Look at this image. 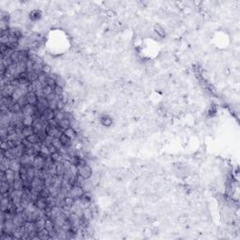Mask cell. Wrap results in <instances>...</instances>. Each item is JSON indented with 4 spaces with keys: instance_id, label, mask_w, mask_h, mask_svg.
I'll list each match as a JSON object with an SVG mask.
<instances>
[{
    "instance_id": "6da1fadb",
    "label": "cell",
    "mask_w": 240,
    "mask_h": 240,
    "mask_svg": "<svg viewBox=\"0 0 240 240\" xmlns=\"http://www.w3.org/2000/svg\"><path fill=\"white\" fill-rule=\"evenodd\" d=\"M10 199H12V204L15 206H19L21 205V201L24 196V190H12L9 192Z\"/></svg>"
},
{
    "instance_id": "7a4b0ae2",
    "label": "cell",
    "mask_w": 240,
    "mask_h": 240,
    "mask_svg": "<svg viewBox=\"0 0 240 240\" xmlns=\"http://www.w3.org/2000/svg\"><path fill=\"white\" fill-rule=\"evenodd\" d=\"M84 190H83V188L80 185H73L71 190H68V196H71L72 197L73 199H80L81 197L84 195Z\"/></svg>"
},
{
    "instance_id": "3957f363",
    "label": "cell",
    "mask_w": 240,
    "mask_h": 240,
    "mask_svg": "<svg viewBox=\"0 0 240 240\" xmlns=\"http://www.w3.org/2000/svg\"><path fill=\"white\" fill-rule=\"evenodd\" d=\"M17 228L14 224V222L12 221H5L3 223H1V234H12L14 232L15 229Z\"/></svg>"
},
{
    "instance_id": "277c9868",
    "label": "cell",
    "mask_w": 240,
    "mask_h": 240,
    "mask_svg": "<svg viewBox=\"0 0 240 240\" xmlns=\"http://www.w3.org/2000/svg\"><path fill=\"white\" fill-rule=\"evenodd\" d=\"M78 168H79L78 174L81 175L84 179H89L92 177L93 172H92V168L90 167V165L86 164V165H84V166H79Z\"/></svg>"
},
{
    "instance_id": "5b68a950",
    "label": "cell",
    "mask_w": 240,
    "mask_h": 240,
    "mask_svg": "<svg viewBox=\"0 0 240 240\" xmlns=\"http://www.w3.org/2000/svg\"><path fill=\"white\" fill-rule=\"evenodd\" d=\"M24 227H25V233L30 236V239L34 236H36L37 233H38V231H37V228H36V222L35 221H26L25 223Z\"/></svg>"
},
{
    "instance_id": "8992f818",
    "label": "cell",
    "mask_w": 240,
    "mask_h": 240,
    "mask_svg": "<svg viewBox=\"0 0 240 240\" xmlns=\"http://www.w3.org/2000/svg\"><path fill=\"white\" fill-rule=\"evenodd\" d=\"M63 133H64V131L58 127H55V128L48 127L47 128V134L50 135L51 137H53L54 139H55V138H58V139H60V137L63 135Z\"/></svg>"
},
{
    "instance_id": "52a82bcc",
    "label": "cell",
    "mask_w": 240,
    "mask_h": 240,
    "mask_svg": "<svg viewBox=\"0 0 240 240\" xmlns=\"http://www.w3.org/2000/svg\"><path fill=\"white\" fill-rule=\"evenodd\" d=\"M12 221L14 222V224L17 227L24 226L25 223L26 222L25 217L24 215V212H19V213H15V215L13 216Z\"/></svg>"
},
{
    "instance_id": "ba28073f",
    "label": "cell",
    "mask_w": 240,
    "mask_h": 240,
    "mask_svg": "<svg viewBox=\"0 0 240 240\" xmlns=\"http://www.w3.org/2000/svg\"><path fill=\"white\" fill-rule=\"evenodd\" d=\"M44 159H45V157L40 155V154H37L34 158V161L32 166L37 170H42L44 168Z\"/></svg>"
},
{
    "instance_id": "9c48e42d",
    "label": "cell",
    "mask_w": 240,
    "mask_h": 240,
    "mask_svg": "<svg viewBox=\"0 0 240 240\" xmlns=\"http://www.w3.org/2000/svg\"><path fill=\"white\" fill-rule=\"evenodd\" d=\"M79 200V203H80V205H81L83 208H86V207H89L92 204V201H91V196L88 192H84V195L81 197Z\"/></svg>"
},
{
    "instance_id": "30bf717a",
    "label": "cell",
    "mask_w": 240,
    "mask_h": 240,
    "mask_svg": "<svg viewBox=\"0 0 240 240\" xmlns=\"http://www.w3.org/2000/svg\"><path fill=\"white\" fill-rule=\"evenodd\" d=\"M22 113L25 116H26V115L34 116L35 114L37 113V108L35 105H31V104L27 103L22 107Z\"/></svg>"
},
{
    "instance_id": "8fae6325",
    "label": "cell",
    "mask_w": 240,
    "mask_h": 240,
    "mask_svg": "<svg viewBox=\"0 0 240 240\" xmlns=\"http://www.w3.org/2000/svg\"><path fill=\"white\" fill-rule=\"evenodd\" d=\"M40 120L42 121H49L53 118H55V111L50 108L45 109L40 115Z\"/></svg>"
},
{
    "instance_id": "7c38bea8",
    "label": "cell",
    "mask_w": 240,
    "mask_h": 240,
    "mask_svg": "<svg viewBox=\"0 0 240 240\" xmlns=\"http://www.w3.org/2000/svg\"><path fill=\"white\" fill-rule=\"evenodd\" d=\"M12 151L13 153L15 159H20L25 154V147L23 143H21L19 146H16L14 148H12Z\"/></svg>"
},
{
    "instance_id": "4fadbf2b",
    "label": "cell",
    "mask_w": 240,
    "mask_h": 240,
    "mask_svg": "<svg viewBox=\"0 0 240 240\" xmlns=\"http://www.w3.org/2000/svg\"><path fill=\"white\" fill-rule=\"evenodd\" d=\"M15 88L12 84H8L6 86L1 87V97L2 98H10L14 92Z\"/></svg>"
},
{
    "instance_id": "5bb4252c",
    "label": "cell",
    "mask_w": 240,
    "mask_h": 240,
    "mask_svg": "<svg viewBox=\"0 0 240 240\" xmlns=\"http://www.w3.org/2000/svg\"><path fill=\"white\" fill-rule=\"evenodd\" d=\"M34 158L35 156H30V155H27V154H25L23 157L20 158V161L22 162V165L23 166H32L33 165V161H34Z\"/></svg>"
},
{
    "instance_id": "9a60e30c",
    "label": "cell",
    "mask_w": 240,
    "mask_h": 240,
    "mask_svg": "<svg viewBox=\"0 0 240 240\" xmlns=\"http://www.w3.org/2000/svg\"><path fill=\"white\" fill-rule=\"evenodd\" d=\"M10 159L5 158L3 152H1V159H0V171L1 172H6L8 169H9Z\"/></svg>"
},
{
    "instance_id": "2e32d148",
    "label": "cell",
    "mask_w": 240,
    "mask_h": 240,
    "mask_svg": "<svg viewBox=\"0 0 240 240\" xmlns=\"http://www.w3.org/2000/svg\"><path fill=\"white\" fill-rule=\"evenodd\" d=\"M22 162H21L20 159H14L10 161L9 169H12L14 172H20L21 168H22Z\"/></svg>"
},
{
    "instance_id": "e0dca14e",
    "label": "cell",
    "mask_w": 240,
    "mask_h": 240,
    "mask_svg": "<svg viewBox=\"0 0 240 240\" xmlns=\"http://www.w3.org/2000/svg\"><path fill=\"white\" fill-rule=\"evenodd\" d=\"M27 94V92L26 91H25V90H23V89H21V88H16L15 90H14V92H13V94H12V100L14 101V102H17V101L23 97V96H25V95H26Z\"/></svg>"
},
{
    "instance_id": "ac0fdd59",
    "label": "cell",
    "mask_w": 240,
    "mask_h": 240,
    "mask_svg": "<svg viewBox=\"0 0 240 240\" xmlns=\"http://www.w3.org/2000/svg\"><path fill=\"white\" fill-rule=\"evenodd\" d=\"M34 203H35L36 206L38 207L39 209L43 210V211L46 210V208H47V203H46V198H44V197L39 196V198L37 199Z\"/></svg>"
},
{
    "instance_id": "d6986e66",
    "label": "cell",
    "mask_w": 240,
    "mask_h": 240,
    "mask_svg": "<svg viewBox=\"0 0 240 240\" xmlns=\"http://www.w3.org/2000/svg\"><path fill=\"white\" fill-rule=\"evenodd\" d=\"M25 234V227L21 226V227H17L15 229L14 232L12 233V236L14 239H23Z\"/></svg>"
},
{
    "instance_id": "ffe728a7",
    "label": "cell",
    "mask_w": 240,
    "mask_h": 240,
    "mask_svg": "<svg viewBox=\"0 0 240 240\" xmlns=\"http://www.w3.org/2000/svg\"><path fill=\"white\" fill-rule=\"evenodd\" d=\"M26 99H27V103L31 104V105H37L38 103V96L36 95V93L34 92H28L26 94Z\"/></svg>"
},
{
    "instance_id": "44dd1931",
    "label": "cell",
    "mask_w": 240,
    "mask_h": 240,
    "mask_svg": "<svg viewBox=\"0 0 240 240\" xmlns=\"http://www.w3.org/2000/svg\"><path fill=\"white\" fill-rule=\"evenodd\" d=\"M42 16V13L40 9H34L29 13V19L32 22H38L39 20H40Z\"/></svg>"
},
{
    "instance_id": "7402d4cb",
    "label": "cell",
    "mask_w": 240,
    "mask_h": 240,
    "mask_svg": "<svg viewBox=\"0 0 240 240\" xmlns=\"http://www.w3.org/2000/svg\"><path fill=\"white\" fill-rule=\"evenodd\" d=\"M94 217V213H93V210L91 207H86V208H84V212H83V218L84 221H89L91 218Z\"/></svg>"
},
{
    "instance_id": "603a6c76",
    "label": "cell",
    "mask_w": 240,
    "mask_h": 240,
    "mask_svg": "<svg viewBox=\"0 0 240 240\" xmlns=\"http://www.w3.org/2000/svg\"><path fill=\"white\" fill-rule=\"evenodd\" d=\"M46 220H47V217L44 216V217H41L40 218L38 221H35L36 222V228H37V231L40 232L41 230H43L45 229V224H46Z\"/></svg>"
},
{
    "instance_id": "cb8c5ba5",
    "label": "cell",
    "mask_w": 240,
    "mask_h": 240,
    "mask_svg": "<svg viewBox=\"0 0 240 240\" xmlns=\"http://www.w3.org/2000/svg\"><path fill=\"white\" fill-rule=\"evenodd\" d=\"M12 189L17 190H23L25 189V181L21 177L16 178L12 184Z\"/></svg>"
},
{
    "instance_id": "d4e9b609",
    "label": "cell",
    "mask_w": 240,
    "mask_h": 240,
    "mask_svg": "<svg viewBox=\"0 0 240 240\" xmlns=\"http://www.w3.org/2000/svg\"><path fill=\"white\" fill-rule=\"evenodd\" d=\"M71 120L68 118H64L58 122V128H60L63 131H65L66 130H68V128H71Z\"/></svg>"
},
{
    "instance_id": "484cf974",
    "label": "cell",
    "mask_w": 240,
    "mask_h": 240,
    "mask_svg": "<svg viewBox=\"0 0 240 240\" xmlns=\"http://www.w3.org/2000/svg\"><path fill=\"white\" fill-rule=\"evenodd\" d=\"M34 121H35L34 116L26 115V116H24L22 123H23V125H24L25 127H31V126H33Z\"/></svg>"
},
{
    "instance_id": "4316f807",
    "label": "cell",
    "mask_w": 240,
    "mask_h": 240,
    "mask_svg": "<svg viewBox=\"0 0 240 240\" xmlns=\"http://www.w3.org/2000/svg\"><path fill=\"white\" fill-rule=\"evenodd\" d=\"M64 134H66L68 138H70V139L74 140L77 136V132H76V130H75L74 128L71 127V128H68V130H66L65 131H64Z\"/></svg>"
},
{
    "instance_id": "83f0119b",
    "label": "cell",
    "mask_w": 240,
    "mask_h": 240,
    "mask_svg": "<svg viewBox=\"0 0 240 240\" xmlns=\"http://www.w3.org/2000/svg\"><path fill=\"white\" fill-rule=\"evenodd\" d=\"M37 234H38L40 240H46V239H50L51 238V234H50L49 232L46 230V229H43V230L38 232V233H37Z\"/></svg>"
},
{
    "instance_id": "f1b7e54d",
    "label": "cell",
    "mask_w": 240,
    "mask_h": 240,
    "mask_svg": "<svg viewBox=\"0 0 240 240\" xmlns=\"http://www.w3.org/2000/svg\"><path fill=\"white\" fill-rule=\"evenodd\" d=\"M25 139L27 140L29 143H31L32 145H35V143H40V142H41L40 138L39 137V135H38V134H36V133H33V134H31L30 136L26 137Z\"/></svg>"
},
{
    "instance_id": "f546056e",
    "label": "cell",
    "mask_w": 240,
    "mask_h": 240,
    "mask_svg": "<svg viewBox=\"0 0 240 240\" xmlns=\"http://www.w3.org/2000/svg\"><path fill=\"white\" fill-rule=\"evenodd\" d=\"M0 191H1V194H4V193H7V192H10L13 189L12 188V186H10L8 182H1V187H0Z\"/></svg>"
},
{
    "instance_id": "4dcf8cb0",
    "label": "cell",
    "mask_w": 240,
    "mask_h": 240,
    "mask_svg": "<svg viewBox=\"0 0 240 240\" xmlns=\"http://www.w3.org/2000/svg\"><path fill=\"white\" fill-rule=\"evenodd\" d=\"M7 71L12 74V76H14L15 78L18 77V71H17V64L13 63L12 65H10L7 68Z\"/></svg>"
},
{
    "instance_id": "1f68e13d",
    "label": "cell",
    "mask_w": 240,
    "mask_h": 240,
    "mask_svg": "<svg viewBox=\"0 0 240 240\" xmlns=\"http://www.w3.org/2000/svg\"><path fill=\"white\" fill-rule=\"evenodd\" d=\"M55 118L58 122L64 118H66V112L64 110H55Z\"/></svg>"
},
{
    "instance_id": "d6a6232c",
    "label": "cell",
    "mask_w": 240,
    "mask_h": 240,
    "mask_svg": "<svg viewBox=\"0 0 240 240\" xmlns=\"http://www.w3.org/2000/svg\"><path fill=\"white\" fill-rule=\"evenodd\" d=\"M56 163V175H59V177H63L64 173H65V167H64L63 161L60 162H55Z\"/></svg>"
},
{
    "instance_id": "836d02e7",
    "label": "cell",
    "mask_w": 240,
    "mask_h": 240,
    "mask_svg": "<svg viewBox=\"0 0 240 240\" xmlns=\"http://www.w3.org/2000/svg\"><path fill=\"white\" fill-rule=\"evenodd\" d=\"M36 177V169L33 166H28L27 167V180L31 181L33 180Z\"/></svg>"
},
{
    "instance_id": "e575fe53",
    "label": "cell",
    "mask_w": 240,
    "mask_h": 240,
    "mask_svg": "<svg viewBox=\"0 0 240 240\" xmlns=\"http://www.w3.org/2000/svg\"><path fill=\"white\" fill-rule=\"evenodd\" d=\"M39 75L40 74L39 73H37L36 71H29L27 72V80L30 82V83H33L35 81H37V80H39Z\"/></svg>"
},
{
    "instance_id": "d590c367",
    "label": "cell",
    "mask_w": 240,
    "mask_h": 240,
    "mask_svg": "<svg viewBox=\"0 0 240 240\" xmlns=\"http://www.w3.org/2000/svg\"><path fill=\"white\" fill-rule=\"evenodd\" d=\"M60 141L62 143V145L63 146H68V147H70L71 146V139H70L66 134H64L63 133V135L60 137Z\"/></svg>"
},
{
    "instance_id": "8d00e7d4",
    "label": "cell",
    "mask_w": 240,
    "mask_h": 240,
    "mask_svg": "<svg viewBox=\"0 0 240 240\" xmlns=\"http://www.w3.org/2000/svg\"><path fill=\"white\" fill-rule=\"evenodd\" d=\"M100 121H101V124H102L104 127H107V128L111 127L112 124H113V120H112L111 117H109L107 115L102 116V118H101Z\"/></svg>"
},
{
    "instance_id": "74e56055",
    "label": "cell",
    "mask_w": 240,
    "mask_h": 240,
    "mask_svg": "<svg viewBox=\"0 0 240 240\" xmlns=\"http://www.w3.org/2000/svg\"><path fill=\"white\" fill-rule=\"evenodd\" d=\"M22 133H23V135L25 136V138L30 136L31 134H33V133H35L34 132V129H33V126H31V127H25L24 129H23Z\"/></svg>"
},
{
    "instance_id": "f35d334b",
    "label": "cell",
    "mask_w": 240,
    "mask_h": 240,
    "mask_svg": "<svg viewBox=\"0 0 240 240\" xmlns=\"http://www.w3.org/2000/svg\"><path fill=\"white\" fill-rule=\"evenodd\" d=\"M40 155H42L43 157H48V156H51V153L49 151V148H48L47 146L43 145V143H41V147H40Z\"/></svg>"
},
{
    "instance_id": "ab89813d",
    "label": "cell",
    "mask_w": 240,
    "mask_h": 240,
    "mask_svg": "<svg viewBox=\"0 0 240 240\" xmlns=\"http://www.w3.org/2000/svg\"><path fill=\"white\" fill-rule=\"evenodd\" d=\"M17 71H18V75L21 73L24 72H27L26 71V66H25V61H21L17 63Z\"/></svg>"
},
{
    "instance_id": "60d3db41",
    "label": "cell",
    "mask_w": 240,
    "mask_h": 240,
    "mask_svg": "<svg viewBox=\"0 0 240 240\" xmlns=\"http://www.w3.org/2000/svg\"><path fill=\"white\" fill-rule=\"evenodd\" d=\"M154 30H155V32H156V33L159 36H161V37H164L165 36V29L162 27L161 25L156 24L155 26H154Z\"/></svg>"
},
{
    "instance_id": "b9f144b4",
    "label": "cell",
    "mask_w": 240,
    "mask_h": 240,
    "mask_svg": "<svg viewBox=\"0 0 240 240\" xmlns=\"http://www.w3.org/2000/svg\"><path fill=\"white\" fill-rule=\"evenodd\" d=\"M10 58L12 59L13 63H19L20 62V51L18 50H14L12 53V55H10Z\"/></svg>"
},
{
    "instance_id": "7bdbcfd3",
    "label": "cell",
    "mask_w": 240,
    "mask_h": 240,
    "mask_svg": "<svg viewBox=\"0 0 240 240\" xmlns=\"http://www.w3.org/2000/svg\"><path fill=\"white\" fill-rule=\"evenodd\" d=\"M42 91H43L45 97H49L50 95L54 94V87L50 86V85H45V86H43V88H42Z\"/></svg>"
},
{
    "instance_id": "ee69618b",
    "label": "cell",
    "mask_w": 240,
    "mask_h": 240,
    "mask_svg": "<svg viewBox=\"0 0 240 240\" xmlns=\"http://www.w3.org/2000/svg\"><path fill=\"white\" fill-rule=\"evenodd\" d=\"M20 177L23 180H27V167L26 166H22L20 170Z\"/></svg>"
},
{
    "instance_id": "f6af8a7d",
    "label": "cell",
    "mask_w": 240,
    "mask_h": 240,
    "mask_svg": "<svg viewBox=\"0 0 240 240\" xmlns=\"http://www.w3.org/2000/svg\"><path fill=\"white\" fill-rule=\"evenodd\" d=\"M31 84H32V87H33L35 93H36L37 91H40V90H42V88H43V86H42L41 83L39 81V80H37V81H35V82H33V83H31Z\"/></svg>"
},
{
    "instance_id": "bcb514c9",
    "label": "cell",
    "mask_w": 240,
    "mask_h": 240,
    "mask_svg": "<svg viewBox=\"0 0 240 240\" xmlns=\"http://www.w3.org/2000/svg\"><path fill=\"white\" fill-rule=\"evenodd\" d=\"M55 84L57 85H59V86L61 87H65V85H66V81H65V79H64L61 75H57L56 79H55Z\"/></svg>"
},
{
    "instance_id": "7dc6e473",
    "label": "cell",
    "mask_w": 240,
    "mask_h": 240,
    "mask_svg": "<svg viewBox=\"0 0 240 240\" xmlns=\"http://www.w3.org/2000/svg\"><path fill=\"white\" fill-rule=\"evenodd\" d=\"M0 136H1L2 140H7L9 137V131L8 128H1L0 129Z\"/></svg>"
},
{
    "instance_id": "c3c4849f",
    "label": "cell",
    "mask_w": 240,
    "mask_h": 240,
    "mask_svg": "<svg viewBox=\"0 0 240 240\" xmlns=\"http://www.w3.org/2000/svg\"><path fill=\"white\" fill-rule=\"evenodd\" d=\"M41 72L46 74V75H50V74L52 73V68H51V66H49L48 64H44V65L42 66Z\"/></svg>"
},
{
    "instance_id": "681fc988",
    "label": "cell",
    "mask_w": 240,
    "mask_h": 240,
    "mask_svg": "<svg viewBox=\"0 0 240 240\" xmlns=\"http://www.w3.org/2000/svg\"><path fill=\"white\" fill-rule=\"evenodd\" d=\"M75 199H73L72 197L71 196H66L65 198H64V203H65V205H68V206H71L74 203H75Z\"/></svg>"
},
{
    "instance_id": "f907efd6",
    "label": "cell",
    "mask_w": 240,
    "mask_h": 240,
    "mask_svg": "<svg viewBox=\"0 0 240 240\" xmlns=\"http://www.w3.org/2000/svg\"><path fill=\"white\" fill-rule=\"evenodd\" d=\"M54 93L56 96H59V97H61V96H63V93H64V88L59 86V85L55 84L54 86Z\"/></svg>"
},
{
    "instance_id": "816d5d0a",
    "label": "cell",
    "mask_w": 240,
    "mask_h": 240,
    "mask_svg": "<svg viewBox=\"0 0 240 240\" xmlns=\"http://www.w3.org/2000/svg\"><path fill=\"white\" fill-rule=\"evenodd\" d=\"M25 66H26V71H27V72L32 71H33V67H34L33 60H31L30 58H28V59L25 61Z\"/></svg>"
},
{
    "instance_id": "f5cc1de1",
    "label": "cell",
    "mask_w": 240,
    "mask_h": 240,
    "mask_svg": "<svg viewBox=\"0 0 240 240\" xmlns=\"http://www.w3.org/2000/svg\"><path fill=\"white\" fill-rule=\"evenodd\" d=\"M52 159H54V161L55 162H60V161H63V159L60 155V153L59 152H56V153H54V154H52L51 155Z\"/></svg>"
},
{
    "instance_id": "db71d44e",
    "label": "cell",
    "mask_w": 240,
    "mask_h": 240,
    "mask_svg": "<svg viewBox=\"0 0 240 240\" xmlns=\"http://www.w3.org/2000/svg\"><path fill=\"white\" fill-rule=\"evenodd\" d=\"M0 147H1V151H7L9 150L10 147L9 146L8 140H2L1 143H0Z\"/></svg>"
},
{
    "instance_id": "11a10c76",
    "label": "cell",
    "mask_w": 240,
    "mask_h": 240,
    "mask_svg": "<svg viewBox=\"0 0 240 240\" xmlns=\"http://www.w3.org/2000/svg\"><path fill=\"white\" fill-rule=\"evenodd\" d=\"M1 152H3L5 158H7V159H10V161H12V159H15V157H14V155H13V153H12V149H9V150H7V151H1Z\"/></svg>"
},
{
    "instance_id": "9f6ffc18",
    "label": "cell",
    "mask_w": 240,
    "mask_h": 240,
    "mask_svg": "<svg viewBox=\"0 0 240 240\" xmlns=\"http://www.w3.org/2000/svg\"><path fill=\"white\" fill-rule=\"evenodd\" d=\"M39 81L42 84V86H45L46 85V81H47V75L44 73H40V75H39Z\"/></svg>"
},
{
    "instance_id": "6f0895ef",
    "label": "cell",
    "mask_w": 240,
    "mask_h": 240,
    "mask_svg": "<svg viewBox=\"0 0 240 240\" xmlns=\"http://www.w3.org/2000/svg\"><path fill=\"white\" fill-rule=\"evenodd\" d=\"M53 146H55L56 148H57V150H59V149L63 146V145H62V143H61V141H60V139H58V138H55L54 140H53Z\"/></svg>"
},
{
    "instance_id": "680465c9",
    "label": "cell",
    "mask_w": 240,
    "mask_h": 240,
    "mask_svg": "<svg viewBox=\"0 0 240 240\" xmlns=\"http://www.w3.org/2000/svg\"><path fill=\"white\" fill-rule=\"evenodd\" d=\"M80 161H81V157H79V156H73L71 158V164L73 165H76V166H79V163H80Z\"/></svg>"
},
{
    "instance_id": "91938a15",
    "label": "cell",
    "mask_w": 240,
    "mask_h": 240,
    "mask_svg": "<svg viewBox=\"0 0 240 240\" xmlns=\"http://www.w3.org/2000/svg\"><path fill=\"white\" fill-rule=\"evenodd\" d=\"M46 85H50V86L54 87L55 85V80L54 78H52L50 75H47V81H46Z\"/></svg>"
},
{
    "instance_id": "94428289",
    "label": "cell",
    "mask_w": 240,
    "mask_h": 240,
    "mask_svg": "<svg viewBox=\"0 0 240 240\" xmlns=\"http://www.w3.org/2000/svg\"><path fill=\"white\" fill-rule=\"evenodd\" d=\"M53 140H54V138L53 137H51L50 135H47L46 137H45V139L42 141L41 143H43V145H45V146H49V145H52V143H53Z\"/></svg>"
},
{
    "instance_id": "6125c7cd",
    "label": "cell",
    "mask_w": 240,
    "mask_h": 240,
    "mask_svg": "<svg viewBox=\"0 0 240 240\" xmlns=\"http://www.w3.org/2000/svg\"><path fill=\"white\" fill-rule=\"evenodd\" d=\"M70 171H71V173L72 174V175H74V177H77V175H78V172H79V168H78V166H76V165L71 164V168H70Z\"/></svg>"
},
{
    "instance_id": "be15d7a7",
    "label": "cell",
    "mask_w": 240,
    "mask_h": 240,
    "mask_svg": "<svg viewBox=\"0 0 240 240\" xmlns=\"http://www.w3.org/2000/svg\"><path fill=\"white\" fill-rule=\"evenodd\" d=\"M17 103L20 105V106H25V104H27V99H26V95H25V96H23L22 98H21L18 101H17Z\"/></svg>"
},
{
    "instance_id": "e7e4bbea",
    "label": "cell",
    "mask_w": 240,
    "mask_h": 240,
    "mask_svg": "<svg viewBox=\"0 0 240 240\" xmlns=\"http://www.w3.org/2000/svg\"><path fill=\"white\" fill-rule=\"evenodd\" d=\"M106 16H108L109 18H114V17H115V16H116V12H115V10L112 9H108L107 12H106Z\"/></svg>"
},
{
    "instance_id": "03108f58",
    "label": "cell",
    "mask_w": 240,
    "mask_h": 240,
    "mask_svg": "<svg viewBox=\"0 0 240 240\" xmlns=\"http://www.w3.org/2000/svg\"><path fill=\"white\" fill-rule=\"evenodd\" d=\"M48 125H49V127H53V128L58 127V121L55 118H53L48 121Z\"/></svg>"
},
{
    "instance_id": "003e7915",
    "label": "cell",
    "mask_w": 240,
    "mask_h": 240,
    "mask_svg": "<svg viewBox=\"0 0 240 240\" xmlns=\"http://www.w3.org/2000/svg\"><path fill=\"white\" fill-rule=\"evenodd\" d=\"M48 148H49V151H50V153H51V155H52V154H54V153L58 152L57 148H56L55 146H53V143H52V145H49V146H48Z\"/></svg>"
}]
</instances>
